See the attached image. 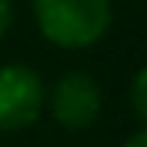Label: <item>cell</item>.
Instances as JSON below:
<instances>
[{"mask_svg":"<svg viewBox=\"0 0 147 147\" xmlns=\"http://www.w3.org/2000/svg\"><path fill=\"white\" fill-rule=\"evenodd\" d=\"M40 34L64 50L97 44L110 27V0H34Z\"/></svg>","mask_w":147,"mask_h":147,"instance_id":"6da1fadb","label":"cell"},{"mask_svg":"<svg viewBox=\"0 0 147 147\" xmlns=\"http://www.w3.org/2000/svg\"><path fill=\"white\" fill-rule=\"evenodd\" d=\"M47 90L40 74L24 64L0 67V130H24L44 110Z\"/></svg>","mask_w":147,"mask_h":147,"instance_id":"7a4b0ae2","label":"cell"},{"mask_svg":"<svg viewBox=\"0 0 147 147\" xmlns=\"http://www.w3.org/2000/svg\"><path fill=\"white\" fill-rule=\"evenodd\" d=\"M100 104H104L100 87H97V80L90 74H84V70L64 74L54 84V90H50V114L67 130L90 127L94 120L100 117Z\"/></svg>","mask_w":147,"mask_h":147,"instance_id":"3957f363","label":"cell"},{"mask_svg":"<svg viewBox=\"0 0 147 147\" xmlns=\"http://www.w3.org/2000/svg\"><path fill=\"white\" fill-rule=\"evenodd\" d=\"M130 107L147 124V67H140L134 74V80H130Z\"/></svg>","mask_w":147,"mask_h":147,"instance_id":"277c9868","label":"cell"},{"mask_svg":"<svg viewBox=\"0 0 147 147\" xmlns=\"http://www.w3.org/2000/svg\"><path fill=\"white\" fill-rule=\"evenodd\" d=\"M10 24H13V3L10 0H0V37L10 30Z\"/></svg>","mask_w":147,"mask_h":147,"instance_id":"5b68a950","label":"cell"},{"mask_svg":"<svg viewBox=\"0 0 147 147\" xmlns=\"http://www.w3.org/2000/svg\"><path fill=\"white\" fill-rule=\"evenodd\" d=\"M124 147H147V127H144V130H137V134H134V137H130Z\"/></svg>","mask_w":147,"mask_h":147,"instance_id":"8992f818","label":"cell"}]
</instances>
